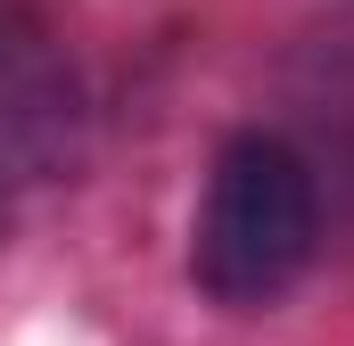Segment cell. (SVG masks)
I'll return each mask as SVG.
<instances>
[{
    "instance_id": "6da1fadb",
    "label": "cell",
    "mask_w": 354,
    "mask_h": 346,
    "mask_svg": "<svg viewBox=\"0 0 354 346\" xmlns=\"http://www.w3.org/2000/svg\"><path fill=\"white\" fill-rule=\"evenodd\" d=\"M313 248H322L313 165L280 132H231L206 165V190H198L189 280L231 313H264L305 280Z\"/></svg>"
}]
</instances>
